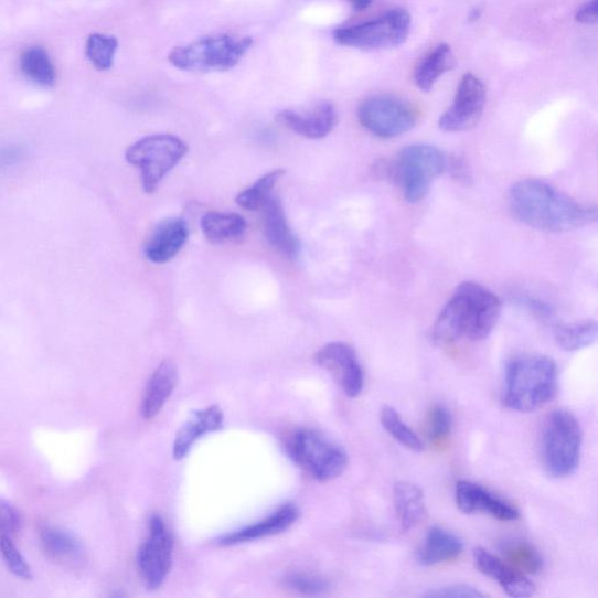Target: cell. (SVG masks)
Wrapping results in <instances>:
<instances>
[{"label": "cell", "mask_w": 598, "mask_h": 598, "mask_svg": "<svg viewBox=\"0 0 598 598\" xmlns=\"http://www.w3.org/2000/svg\"><path fill=\"white\" fill-rule=\"evenodd\" d=\"M509 203L516 218L543 232L565 233L588 226L597 218L595 206L577 203L536 179L515 183L510 190Z\"/></svg>", "instance_id": "1"}, {"label": "cell", "mask_w": 598, "mask_h": 598, "mask_svg": "<svg viewBox=\"0 0 598 598\" xmlns=\"http://www.w3.org/2000/svg\"><path fill=\"white\" fill-rule=\"evenodd\" d=\"M501 313L500 297L481 285L462 284L438 314L431 330V341L437 346L455 344L463 339L483 341L500 321Z\"/></svg>", "instance_id": "2"}, {"label": "cell", "mask_w": 598, "mask_h": 598, "mask_svg": "<svg viewBox=\"0 0 598 598\" xmlns=\"http://www.w3.org/2000/svg\"><path fill=\"white\" fill-rule=\"evenodd\" d=\"M559 374L553 359L523 354L511 359L504 375L503 404L511 410L531 413L553 401Z\"/></svg>", "instance_id": "3"}, {"label": "cell", "mask_w": 598, "mask_h": 598, "mask_svg": "<svg viewBox=\"0 0 598 598\" xmlns=\"http://www.w3.org/2000/svg\"><path fill=\"white\" fill-rule=\"evenodd\" d=\"M449 158L433 146L406 147L386 167V174L408 203L424 201L431 184L448 170Z\"/></svg>", "instance_id": "4"}, {"label": "cell", "mask_w": 598, "mask_h": 598, "mask_svg": "<svg viewBox=\"0 0 598 598\" xmlns=\"http://www.w3.org/2000/svg\"><path fill=\"white\" fill-rule=\"evenodd\" d=\"M252 45L253 39L249 36H206L172 50L169 62L175 68L190 73L227 72L241 64Z\"/></svg>", "instance_id": "5"}, {"label": "cell", "mask_w": 598, "mask_h": 598, "mask_svg": "<svg viewBox=\"0 0 598 598\" xmlns=\"http://www.w3.org/2000/svg\"><path fill=\"white\" fill-rule=\"evenodd\" d=\"M583 431L573 413L555 409L545 418L541 450L546 471L555 478L572 476L580 464Z\"/></svg>", "instance_id": "6"}, {"label": "cell", "mask_w": 598, "mask_h": 598, "mask_svg": "<svg viewBox=\"0 0 598 598\" xmlns=\"http://www.w3.org/2000/svg\"><path fill=\"white\" fill-rule=\"evenodd\" d=\"M287 450L292 460L319 482L335 480L349 464L346 451L313 429H298L290 434Z\"/></svg>", "instance_id": "7"}, {"label": "cell", "mask_w": 598, "mask_h": 598, "mask_svg": "<svg viewBox=\"0 0 598 598\" xmlns=\"http://www.w3.org/2000/svg\"><path fill=\"white\" fill-rule=\"evenodd\" d=\"M188 151V145L177 136L153 135L139 139L130 146L126 158L132 167L141 170L145 192L153 193Z\"/></svg>", "instance_id": "8"}, {"label": "cell", "mask_w": 598, "mask_h": 598, "mask_svg": "<svg viewBox=\"0 0 598 598\" xmlns=\"http://www.w3.org/2000/svg\"><path fill=\"white\" fill-rule=\"evenodd\" d=\"M410 15L394 9L371 22L339 29L333 36L339 45L359 50H383L402 45L410 31Z\"/></svg>", "instance_id": "9"}, {"label": "cell", "mask_w": 598, "mask_h": 598, "mask_svg": "<svg viewBox=\"0 0 598 598\" xmlns=\"http://www.w3.org/2000/svg\"><path fill=\"white\" fill-rule=\"evenodd\" d=\"M359 122L378 138H395L410 131L417 122L415 109L404 99L374 95L357 108Z\"/></svg>", "instance_id": "10"}, {"label": "cell", "mask_w": 598, "mask_h": 598, "mask_svg": "<svg viewBox=\"0 0 598 598\" xmlns=\"http://www.w3.org/2000/svg\"><path fill=\"white\" fill-rule=\"evenodd\" d=\"M172 536L159 515H152L149 523V536L138 551L137 565L148 588L161 587L172 567Z\"/></svg>", "instance_id": "11"}, {"label": "cell", "mask_w": 598, "mask_h": 598, "mask_svg": "<svg viewBox=\"0 0 598 598\" xmlns=\"http://www.w3.org/2000/svg\"><path fill=\"white\" fill-rule=\"evenodd\" d=\"M487 105V88L481 78L466 74L458 86L452 106L438 126L446 132H463L481 121Z\"/></svg>", "instance_id": "12"}, {"label": "cell", "mask_w": 598, "mask_h": 598, "mask_svg": "<svg viewBox=\"0 0 598 598\" xmlns=\"http://www.w3.org/2000/svg\"><path fill=\"white\" fill-rule=\"evenodd\" d=\"M316 362L331 373L349 397L361 395L364 371L351 345L339 342L328 344L317 353Z\"/></svg>", "instance_id": "13"}, {"label": "cell", "mask_w": 598, "mask_h": 598, "mask_svg": "<svg viewBox=\"0 0 598 598\" xmlns=\"http://www.w3.org/2000/svg\"><path fill=\"white\" fill-rule=\"evenodd\" d=\"M455 500L457 508L466 514L484 513L501 522H515L521 516L512 504L473 482H458Z\"/></svg>", "instance_id": "14"}, {"label": "cell", "mask_w": 598, "mask_h": 598, "mask_svg": "<svg viewBox=\"0 0 598 598\" xmlns=\"http://www.w3.org/2000/svg\"><path fill=\"white\" fill-rule=\"evenodd\" d=\"M277 122L309 139L327 137L337 125V111L330 103H319L307 110L286 109L276 116Z\"/></svg>", "instance_id": "15"}, {"label": "cell", "mask_w": 598, "mask_h": 598, "mask_svg": "<svg viewBox=\"0 0 598 598\" xmlns=\"http://www.w3.org/2000/svg\"><path fill=\"white\" fill-rule=\"evenodd\" d=\"M473 559L478 569L491 577L511 597H530L535 586L526 574L513 568L508 563L483 548L473 552Z\"/></svg>", "instance_id": "16"}, {"label": "cell", "mask_w": 598, "mask_h": 598, "mask_svg": "<svg viewBox=\"0 0 598 598\" xmlns=\"http://www.w3.org/2000/svg\"><path fill=\"white\" fill-rule=\"evenodd\" d=\"M189 238V227L182 218H170L159 225L146 246V256L156 265L172 260Z\"/></svg>", "instance_id": "17"}, {"label": "cell", "mask_w": 598, "mask_h": 598, "mask_svg": "<svg viewBox=\"0 0 598 598\" xmlns=\"http://www.w3.org/2000/svg\"><path fill=\"white\" fill-rule=\"evenodd\" d=\"M223 425L224 413L217 406L193 412L175 436L173 445L175 460H183L199 438L222 429Z\"/></svg>", "instance_id": "18"}, {"label": "cell", "mask_w": 598, "mask_h": 598, "mask_svg": "<svg viewBox=\"0 0 598 598\" xmlns=\"http://www.w3.org/2000/svg\"><path fill=\"white\" fill-rule=\"evenodd\" d=\"M263 210L264 229L269 244L285 256L296 257L301 247L288 224L281 199L270 196Z\"/></svg>", "instance_id": "19"}, {"label": "cell", "mask_w": 598, "mask_h": 598, "mask_svg": "<svg viewBox=\"0 0 598 598\" xmlns=\"http://www.w3.org/2000/svg\"><path fill=\"white\" fill-rule=\"evenodd\" d=\"M299 517V510L293 504H286L260 523L222 537L221 544L226 546L245 544L264 537L280 534L291 527Z\"/></svg>", "instance_id": "20"}, {"label": "cell", "mask_w": 598, "mask_h": 598, "mask_svg": "<svg viewBox=\"0 0 598 598\" xmlns=\"http://www.w3.org/2000/svg\"><path fill=\"white\" fill-rule=\"evenodd\" d=\"M463 551L461 537L435 526L428 531L417 559L423 566L431 567L456 560Z\"/></svg>", "instance_id": "21"}, {"label": "cell", "mask_w": 598, "mask_h": 598, "mask_svg": "<svg viewBox=\"0 0 598 598\" xmlns=\"http://www.w3.org/2000/svg\"><path fill=\"white\" fill-rule=\"evenodd\" d=\"M178 384L177 366L165 361L153 372L146 389L141 414L146 420H151L165 406Z\"/></svg>", "instance_id": "22"}, {"label": "cell", "mask_w": 598, "mask_h": 598, "mask_svg": "<svg viewBox=\"0 0 598 598\" xmlns=\"http://www.w3.org/2000/svg\"><path fill=\"white\" fill-rule=\"evenodd\" d=\"M394 506L398 524L408 532L425 522L427 506L424 491L408 482L394 485Z\"/></svg>", "instance_id": "23"}, {"label": "cell", "mask_w": 598, "mask_h": 598, "mask_svg": "<svg viewBox=\"0 0 598 598\" xmlns=\"http://www.w3.org/2000/svg\"><path fill=\"white\" fill-rule=\"evenodd\" d=\"M455 65L450 46L442 44L429 51L415 67L414 79L418 89L430 92L437 79Z\"/></svg>", "instance_id": "24"}, {"label": "cell", "mask_w": 598, "mask_h": 598, "mask_svg": "<svg viewBox=\"0 0 598 598\" xmlns=\"http://www.w3.org/2000/svg\"><path fill=\"white\" fill-rule=\"evenodd\" d=\"M202 232L212 245H224L242 237L247 229L245 217L235 213L210 212L202 218Z\"/></svg>", "instance_id": "25"}, {"label": "cell", "mask_w": 598, "mask_h": 598, "mask_svg": "<svg viewBox=\"0 0 598 598\" xmlns=\"http://www.w3.org/2000/svg\"><path fill=\"white\" fill-rule=\"evenodd\" d=\"M20 68L34 84L50 88L55 85L56 72L49 53L42 47L26 50L20 57Z\"/></svg>", "instance_id": "26"}, {"label": "cell", "mask_w": 598, "mask_h": 598, "mask_svg": "<svg viewBox=\"0 0 598 598\" xmlns=\"http://www.w3.org/2000/svg\"><path fill=\"white\" fill-rule=\"evenodd\" d=\"M596 338L597 324L595 321L557 325L555 328V342L567 352L586 349L595 343Z\"/></svg>", "instance_id": "27"}, {"label": "cell", "mask_w": 598, "mask_h": 598, "mask_svg": "<svg viewBox=\"0 0 598 598\" xmlns=\"http://www.w3.org/2000/svg\"><path fill=\"white\" fill-rule=\"evenodd\" d=\"M42 541L46 551L57 560L74 563L83 557L82 544L65 531L45 527L42 531Z\"/></svg>", "instance_id": "28"}, {"label": "cell", "mask_w": 598, "mask_h": 598, "mask_svg": "<svg viewBox=\"0 0 598 598\" xmlns=\"http://www.w3.org/2000/svg\"><path fill=\"white\" fill-rule=\"evenodd\" d=\"M285 173V170H274L265 174L261 179H258L252 188L236 196L237 205L247 211L263 209L269 201V197L273 196L271 191Z\"/></svg>", "instance_id": "29"}, {"label": "cell", "mask_w": 598, "mask_h": 598, "mask_svg": "<svg viewBox=\"0 0 598 598\" xmlns=\"http://www.w3.org/2000/svg\"><path fill=\"white\" fill-rule=\"evenodd\" d=\"M381 423L394 440L416 452L425 450V442L409 428L393 407H384L381 412Z\"/></svg>", "instance_id": "30"}, {"label": "cell", "mask_w": 598, "mask_h": 598, "mask_svg": "<svg viewBox=\"0 0 598 598\" xmlns=\"http://www.w3.org/2000/svg\"><path fill=\"white\" fill-rule=\"evenodd\" d=\"M502 552L508 564L524 574H536L543 569L540 552L526 542H509L504 544Z\"/></svg>", "instance_id": "31"}, {"label": "cell", "mask_w": 598, "mask_h": 598, "mask_svg": "<svg viewBox=\"0 0 598 598\" xmlns=\"http://www.w3.org/2000/svg\"><path fill=\"white\" fill-rule=\"evenodd\" d=\"M117 49L118 42L115 36L94 33L87 39L86 55L97 71L105 72L114 65Z\"/></svg>", "instance_id": "32"}, {"label": "cell", "mask_w": 598, "mask_h": 598, "mask_svg": "<svg viewBox=\"0 0 598 598\" xmlns=\"http://www.w3.org/2000/svg\"><path fill=\"white\" fill-rule=\"evenodd\" d=\"M452 428L450 412L441 406H434L427 415L426 436L434 446H442L448 441Z\"/></svg>", "instance_id": "33"}, {"label": "cell", "mask_w": 598, "mask_h": 598, "mask_svg": "<svg viewBox=\"0 0 598 598\" xmlns=\"http://www.w3.org/2000/svg\"><path fill=\"white\" fill-rule=\"evenodd\" d=\"M285 583L291 590L307 596L322 595L330 589L329 580L313 573H291L287 575Z\"/></svg>", "instance_id": "34"}, {"label": "cell", "mask_w": 598, "mask_h": 598, "mask_svg": "<svg viewBox=\"0 0 598 598\" xmlns=\"http://www.w3.org/2000/svg\"><path fill=\"white\" fill-rule=\"evenodd\" d=\"M0 552L4 557V560L9 569L20 579L31 580L32 570L22 553L18 551L9 536H0Z\"/></svg>", "instance_id": "35"}, {"label": "cell", "mask_w": 598, "mask_h": 598, "mask_svg": "<svg viewBox=\"0 0 598 598\" xmlns=\"http://www.w3.org/2000/svg\"><path fill=\"white\" fill-rule=\"evenodd\" d=\"M426 596L436 598H480L485 597V594L470 586L453 585L435 589L426 594Z\"/></svg>", "instance_id": "36"}, {"label": "cell", "mask_w": 598, "mask_h": 598, "mask_svg": "<svg viewBox=\"0 0 598 598\" xmlns=\"http://www.w3.org/2000/svg\"><path fill=\"white\" fill-rule=\"evenodd\" d=\"M20 524L17 510L8 502L0 500V532H15Z\"/></svg>", "instance_id": "37"}, {"label": "cell", "mask_w": 598, "mask_h": 598, "mask_svg": "<svg viewBox=\"0 0 598 598\" xmlns=\"http://www.w3.org/2000/svg\"><path fill=\"white\" fill-rule=\"evenodd\" d=\"M521 302L528 309L530 312L542 319V321H552L554 317L553 309L547 303L541 301V299L522 297Z\"/></svg>", "instance_id": "38"}, {"label": "cell", "mask_w": 598, "mask_h": 598, "mask_svg": "<svg viewBox=\"0 0 598 598\" xmlns=\"http://www.w3.org/2000/svg\"><path fill=\"white\" fill-rule=\"evenodd\" d=\"M597 0H589V2L576 11L575 18L577 22L592 24L597 22Z\"/></svg>", "instance_id": "39"}, {"label": "cell", "mask_w": 598, "mask_h": 598, "mask_svg": "<svg viewBox=\"0 0 598 598\" xmlns=\"http://www.w3.org/2000/svg\"><path fill=\"white\" fill-rule=\"evenodd\" d=\"M17 158L18 152L13 150H7L2 154H0V165H9L10 163H13Z\"/></svg>", "instance_id": "40"}, {"label": "cell", "mask_w": 598, "mask_h": 598, "mask_svg": "<svg viewBox=\"0 0 598 598\" xmlns=\"http://www.w3.org/2000/svg\"><path fill=\"white\" fill-rule=\"evenodd\" d=\"M349 2L355 10L362 11L367 9L372 4L373 0H349Z\"/></svg>", "instance_id": "41"}]
</instances>
